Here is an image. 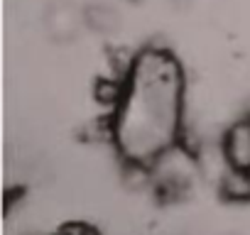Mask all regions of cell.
<instances>
[{"mask_svg": "<svg viewBox=\"0 0 250 235\" xmlns=\"http://www.w3.org/2000/svg\"><path fill=\"white\" fill-rule=\"evenodd\" d=\"M182 96V71L167 52L145 49L138 54L113 120V137L125 159L150 164L177 145Z\"/></svg>", "mask_w": 250, "mask_h": 235, "instance_id": "1", "label": "cell"}, {"mask_svg": "<svg viewBox=\"0 0 250 235\" xmlns=\"http://www.w3.org/2000/svg\"><path fill=\"white\" fill-rule=\"evenodd\" d=\"M150 169H152L155 189L162 196H169V198L184 196L189 191L194 176L199 174L196 157L191 152H187L184 147H179V145H172L169 150L157 155L150 162Z\"/></svg>", "mask_w": 250, "mask_h": 235, "instance_id": "2", "label": "cell"}, {"mask_svg": "<svg viewBox=\"0 0 250 235\" xmlns=\"http://www.w3.org/2000/svg\"><path fill=\"white\" fill-rule=\"evenodd\" d=\"M83 10H79L76 5H71L69 0H59L54 3L47 15H44V27H47V35L57 42H71L76 39V35L81 32L83 27Z\"/></svg>", "mask_w": 250, "mask_h": 235, "instance_id": "3", "label": "cell"}, {"mask_svg": "<svg viewBox=\"0 0 250 235\" xmlns=\"http://www.w3.org/2000/svg\"><path fill=\"white\" fill-rule=\"evenodd\" d=\"M221 145L226 150L230 167L250 172V118H243V120L233 123L226 130Z\"/></svg>", "mask_w": 250, "mask_h": 235, "instance_id": "4", "label": "cell"}, {"mask_svg": "<svg viewBox=\"0 0 250 235\" xmlns=\"http://www.w3.org/2000/svg\"><path fill=\"white\" fill-rule=\"evenodd\" d=\"M196 167H199V176L208 179V181H216L221 184V179L226 176V172L230 169V162L226 157V150L223 145L216 147V145H201L196 152Z\"/></svg>", "mask_w": 250, "mask_h": 235, "instance_id": "5", "label": "cell"}, {"mask_svg": "<svg viewBox=\"0 0 250 235\" xmlns=\"http://www.w3.org/2000/svg\"><path fill=\"white\" fill-rule=\"evenodd\" d=\"M83 22L96 35H115L120 30V15H118V10L110 8V5H103V3L88 5L83 10Z\"/></svg>", "mask_w": 250, "mask_h": 235, "instance_id": "6", "label": "cell"}, {"mask_svg": "<svg viewBox=\"0 0 250 235\" xmlns=\"http://www.w3.org/2000/svg\"><path fill=\"white\" fill-rule=\"evenodd\" d=\"M218 189H221V194H223L226 198L248 201V198H250V172L230 167V169L226 172V176L221 179Z\"/></svg>", "mask_w": 250, "mask_h": 235, "instance_id": "7", "label": "cell"}]
</instances>
